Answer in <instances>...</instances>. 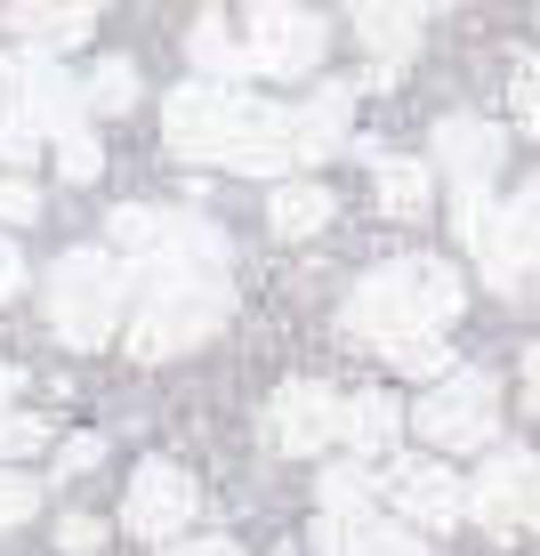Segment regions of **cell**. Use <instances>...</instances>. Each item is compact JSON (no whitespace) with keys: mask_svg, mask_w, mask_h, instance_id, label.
<instances>
[{"mask_svg":"<svg viewBox=\"0 0 540 556\" xmlns=\"http://www.w3.org/2000/svg\"><path fill=\"white\" fill-rule=\"evenodd\" d=\"M56 169H65L73 186H89L105 169V153H98V138H89V129H73V138H56Z\"/></svg>","mask_w":540,"mask_h":556,"instance_id":"4316f807","label":"cell"},{"mask_svg":"<svg viewBox=\"0 0 540 556\" xmlns=\"http://www.w3.org/2000/svg\"><path fill=\"white\" fill-rule=\"evenodd\" d=\"M162 138H169V153H186V162H218V169H242V178H282V169L299 162L291 113L250 98V89H218V81L169 89Z\"/></svg>","mask_w":540,"mask_h":556,"instance_id":"7a4b0ae2","label":"cell"},{"mask_svg":"<svg viewBox=\"0 0 540 556\" xmlns=\"http://www.w3.org/2000/svg\"><path fill=\"white\" fill-rule=\"evenodd\" d=\"M476 258H485V282L492 291H508L516 299V282H525V266L540 258V169L525 186H516L508 202L492 210V235L476 242Z\"/></svg>","mask_w":540,"mask_h":556,"instance_id":"9c48e42d","label":"cell"},{"mask_svg":"<svg viewBox=\"0 0 540 556\" xmlns=\"http://www.w3.org/2000/svg\"><path fill=\"white\" fill-rule=\"evenodd\" d=\"M122 306H129V275L113 251H65L49 266V323L65 348H105L122 331Z\"/></svg>","mask_w":540,"mask_h":556,"instance_id":"5b68a950","label":"cell"},{"mask_svg":"<svg viewBox=\"0 0 540 556\" xmlns=\"http://www.w3.org/2000/svg\"><path fill=\"white\" fill-rule=\"evenodd\" d=\"M16 291H25V258H16V242L0 235V306H9Z\"/></svg>","mask_w":540,"mask_h":556,"instance_id":"d6a6232c","label":"cell"},{"mask_svg":"<svg viewBox=\"0 0 540 556\" xmlns=\"http://www.w3.org/2000/svg\"><path fill=\"white\" fill-rule=\"evenodd\" d=\"M516 299H532V306H540V258L525 266V282H516Z\"/></svg>","mask_w":540,"mask_h":556,"instance_id":"8d00e7d4","label":"cell"},{"mask_svg":"<svg viewBox=\"0 0 540 556\" xmlns=\"http://www.w3.org/2000/svg\"><path fill=\"white\" fill-rule=\"evenodd\" d=\"M0 25L16 33L25 49H73V41H89V25H98V9H9Z\"/></svg>","mask_w":540,"mask_h":556,"instance_id":"ac0fdd59","label":"cell"},{"mask_svg":"<svg viewBox=\"0 0 540 556\" xmlns=\"http://www.w3.org/2000/svg\"><path fill=\"white\" fill-rule=\"evenodd\" d=\"M525 404H532V412H540V348H532V355H525Z\"/></svg>","mask_w":540,"mask_h":556,"instance_id":"e575fe53","label":"cell"},{"mask_svg":"<svg viewBox=\"0 0 540 556\" xmlns=\"http://www.w3.org/2000/svg\"><path fill=\"white\" fill-rule=\"evenodd\" d=\"M468 516L485 532H540V459L532 452H492L485 476L468 484Z\"/></svg>","mask_w":540,"mask_h":556,"instance_id":"ba28073f","label":"cell"},{"mask_svg":"<svg viewBox=\"0 0 540 556\" xmlns=\"http://www.w3.org/2000/svg\"><path fill=\"white\" fill-rule=\"evenodd\" d=\"M162 556H242L235 541H169Z\"/></svg>","mask_w":540,"mask_h":556,"instance_id":"836d02e7","label":"cell"},{"mask_svg":"<svg viewBox=\"0 0 540 556\" xmlns=\"http://www.w3.org/2000/svg\"><path fill=\"white\" fill-rule=\"evenodd\" d=\"M395 435H403V404H395V395H379V388L347 395V428H339V444H355V459L395 452Z\"/></svg>","mask_w":540,"mask_h":556,"instance_id":"9a60e30c","label":"cell"},{"mask_svg":"<svg viewBox=\"0 0 540 556\" xmlns=\"http://www.w3.org/2000/svg\"><path fill=\"white\" fill-rule=\"evenodd\" d=\"M339 428H347V395H331L323 379H291V388L275 395V412H266V444L291 452V459L339 444Z\"/></svg>","mask_w":540,"mask_h":556,"instance_id":"8fae6325","label":"cell"},{"mask_svg":"<svg viewBox=\"0 0 540 556\" xmlns=\"http://www.w3.org/2000/svg\"><path fill=\"white\" fill-rule=\"evenodd\" d=\"M355 41L379 56V73H395L419 49V9H355Z\"/></svg>","mask_w":540,"mask_h":556,"instance_id":"d6986e66","label":"cell"},{"mask_svg":"<svg viewBox=\"0 0 540 556\" xmlns=\"http://www.w3.org/2000/svg\"><path fill=\"white\" fill-rule=\"evenodd\" d=\"M186 49H194L202 81H218V89H235L242 73H250V49H242V33L226 25V16H194V33H186Z\"/></svg>","mask_w":540,"mask_h":556,"instance_id":"e0dca14e","label":"cell"},{"mask_svg":"<svg viewBox=\"0 0 540 556\" xmlns=\"http://www.w3.org/2000/svg\"><path fill=\"white\" fill-rule=\"evenodd\" d=\"M500 428V379L492 371H452L419 395V435L436 452H485Z\"/></svg>","mask_w":540,"mask_h":556,"instance_id":"8992f818","label":"cell"},{"mask_svg":"<svg viewBox=\"0 0 540 556\" xmlns=\"http://www.w3.org/2000/svg\"><path fill=\"white\" fill-rule=\"evenodd\" d=\"M56 548H65V556H98L105 525H98V516H65V525H56Z\"/></svg>","mask_w":540,"mask_h":556,"instance_id":"f1b7e54d","label":"cell"},{"mask_svg":"<svg viewBox=\"0 0 540 556\" xmlns=\"http://www.w3.org/2000/svg\"><path fill=\"white\" fill-rule=\"evenodd\" d=\"M169 226H178V210H153V202H122V210H113V218H105V235H113V251H129V258H162Z\"/></svg>","mask_w":540,"mask_h":556,"instance_id":"7402d4cb","label":"cell"},{"mask_svg":"<svg viewBox=\"0 0 540 556\" xmlns=\"http://www.w3.org/2000/svg\"><path fill=\"white\" fill-rule=\"evenodd\" d=\"M226 235L210 218H178L162 242V258H146V299L129 315V355L138 363H162V355H186L202 348L210 331L226 323L235 306V282H226Z\"/></svg>","mask_w":540,"mask_h":556,"instance_id":"6da1fadb","label":"cell"},{"mask_svg":"<svg viewBox=\"0 0 540 556\" xmlns=\"http://www.w3.org/2000/svg\"><path fill=\"white\" fill-rule=\"evenodd\" d=\"M16 395H25V371H9V363H0V404H16Z\"/></svg>","mask_w":540,"mask_h":556,"instance_id":"d590c367","label":"cell"},{"mask_svg":"<svg viewBox=\"0 0 540 556\" xmlns=\"http://www.w3.org/2000/svg\"><path fill=\"white\" fill-rule=\"evenodd\" d=\"M242 49H250V73L299 81V73L323 65V49H331V25H323L315 9H250V16H242Z\"/></svg>","mask_w":540,"mask_h":556,"instance_id":"52a82bcc","label":"cell"},{"mask_svg":"<svg viewBox=\"0 0 540 556\" xmlns=\"http://www.w3.org/2000/svg\"><path fill=\"white\" fill-rule=\"evenodd\" d=\"M388 492H395L403 525H419V532H452L460 516H468V484H460L443 459H395Z\"/></svg>","mask_w":540,"mask_h":556,"instance_id":"7c38bea8","label":"cell"},{"mask_svg":"<svg viewBox=\"0 0 540 556\" xmlns=\"http://www.w3.org/2000/svg\"><path fill=\"white\" fill-rule=\"evenodd\" d=\"M0 218H41V194L25 178H0Z\"/></svg>","mask_w":540,"mask_h":556,"instance_id":"1f68e13d","label":"cell"},{"mask_svg":"<svg viewBox=\"0 0 540 556\" xmlns=\"http://www.w3.org/2000/svg\"><path fill=\"white\" fill-rule=\"evenodd\" d=\"M347 113H355V81H331L315 89L299 113H291V138H299V162H323V153L347 146Z\"/></svg>","mask_w":540,"mask_h":556,"instance_id":"5bb4252c","label":"cell"},{"mask_svg":"<svg viewBox=\"0 0 540 556\" xmlns=\"http://www.w3.org/2000/svg\"><path fill=\"white\" fill-rule=\"evenodd\" d=\"M372 516V476L363 468H331L323 476V525H363Z\"/></svg>","mask_w":540,"mask_h":556,"instance_id":"cb8c5ba5","label":"cell"},{"mask_svg":"<svg viewBox=\"0 0 540 556\" xmlns=\"http://www.w3.org/2000/svg\"><path fill=\"white\" fill-rule=\"evenodd\" d=\"M105 459V435H73L65 452H56V476H81V468H98Z\"/></svg>","mask_w":540,"mask_h":556,"instance_id":"4dcf8cb0","label":"cell"},{"mask_svg":"<svg viewBox=\"0 0 540 556\" xmlns=\"http://www.w3.org/2000/svg\"><path fill=\"white\" fill-rule=\"evenodd\" d=\"M266 218H275V235H282V242L323 235V226H331V194H323L315 178H282V186H275V202H266Z\"/></svg>","mask_w":540,"mask_h":556,"instance_id":"44dd1931","label":"cell"},{"mask_svg":"<svg viewBox=\"0 0 540 556\" xmlns=\"http://www.w3.org/2000/svg\"><path fill=\"white\" fill-rule=\"evenodd\" d=\"M194 508H202V492H194V476H186L178 459H146V468L129 476V501H122L138 541H178V532L194 525Z\"/></svg>","mask_w":540,"mask_h":556,"instance_id":"30bf717a","label":"cell"},{"mask_svg":"<svg viewBox=\"0 0 540 556\" xmlns=\"http://www.w3.org/2000/svg\"><path fill=\"white\" fill-rule=\"evenodd\" d=\"M81 81H65V65L41 49H16V56H0V162L9 169H25L41 146L56 138H73L81 129Z\"/></svg>","mask_w":540,"mask_h":556,"instance_id":"277c9868","label":"cell"},{"mask_svg":"<svg viewBox=\"0 0 540 556\" xmlns=\"http://www.w3.org/2000/svg\"><path fill=\"white\" fill-rule=\"evenodd\" d=\"M372 186H379V210L388 218H419L436 194V169L412 162V153H372Z\"/></svg>","mask_w":540,"mask_h":556,"instance_id":"2e32d148","label":"cell"},{"mask_svg":"<svg viewBox=\"0 0 540 556\" xmlns=\"http://www.w3.org/2000/svg\"><path fill=\"white\" fill-rule=\"evenodd\" d=\"M516 122L540 138V56H525V65H516Z\"/></svg>","mask_w":540,"mask_h":556,"instance_id":"f546056e","label":"cell"},{"mask_svg":"<svg viewBox=\"0 0 540 556\" xmlns=\"http://www.w3.org/2000/svg\"><path fill=\"white\" fill-rule=\"evenodd\" d=\"M500 153H508V138H500L492 122H476V113H443L436 122V162H443V178H452V194H492Z\"/></svg>","mask_w":540,"mask_h":556,"instance_id":"4fadbf2b","label":"cell"},{"mask_svg":"<svg viewBox=\"0 0 540 556\" xmlns=\"http://www.w3.org/2000/svg\"><path fill=\"white\" fill-rule=\"evenodd\" d=\"M33 508H41V484H33V476H9V468H0V532L25 525Z\"/></svg>","mask_w":540,"mask_h":556,"instance_id":"83f0119b","label":"cell"},{"mask_svg":"<svg viewBox=\"0 0 540 556\" xmlns=\"http://www.w3.org/2000/svg\"><path fill=\"white\" fill-rule=\"evenodd\" d=\"M460 306H468V291H460L452 258H388L347 291L339 323L363 339V348L388 355L403 339H443V323H460Z\"/></svg>","mask_w":540,"mask_h":556,"instance_id":"3957f363","label":"cell"},{"mask_svg":"<svg viewBox=\"0 0 540 556\" xmlns=\"http://www.w3.org/2000/svg\"><path fill=\"white\" fill-rule=\"evenodd\" d=\"M388 363L412 379H452V348L443 339H403V348H388Z\"/></svg>","mask_w":540,"mask_h":556,"instance_id":"484cf974","label":"cell"},{"mask_svg":"<svg viewBox=\"0 0 540 556\" xmlns=\"http://www.w3.org/2000/svg\"><path fill=\"white\" fill-rule=\"evenodd\" d=\"M81 105L89 113H129L138 105V65H129V56H105V65L81 81Z\"/></svg>","mask_w":540,"mask_h":556,"instance_id":"603a6c76","label":"cell"},{"mask_svg":"<svg viewBox=\"0 0 540 556\" xmlns=\"http://www.w3.org/2000/svg\"><path fill=\"white\" fill-rule=\"evenodd\" d=\"M323 548L331 556H419V532L388 525V516H363V525H323Z\"/></svg>","mask_w":540,"mask_h":556,"instance_id":"ffe728a7","label":"cell"},{"mask_svg":"<svg viewBox=\"0 0 540 556\" xmlns=\"http://www.w3.org/2000/svg\"><path fill=\"white\" fill-rule=\"evenodd\" d=\"M41 444H49V419L41 412L0 404V459H25V452H41Z\"/></svg>","mask_w":540,"mask_h":556,"instance_id":"d4e9b609","label":"cell"}]
</instances>
